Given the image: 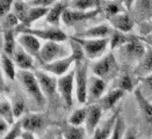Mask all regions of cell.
<instances>
[{
  "mask_svg": "<svg viewBox=\"0 0 152 139\" xmlns=\"http://www.w3.org/2000/svg\"><path fill=\"white\" fill-rule=\"evenodd\" d=\"M30 4L23 1V0H15L14 2V6H13V11L12 12L18 16L19 21L21 25L25 23V21L27 20V16H28V13L30 11Z\"/></svg>",
  "mask_w": 152,
  "mask_h": 139,
  "instance_id": "obj_26",
  "label": "cell"
},
{
  "mask_svg": "<svg viewBox=\"0 0 152 139\" xmlns=\"http://www.w3.org/2000/svg\"><path fill=\"white\" fill-rule=\"evenodd\" d=\"M103 12L106 13V15H107V17L109 19V17H112V16H115V15H117V14H121V13H126V8H124V6L121 4V1L120 0H110V1H108L107 2V5L103 7V9H102Z\"/></svg>",
  "mask_w": 152,
  "mask_h": 139,
  "instance_id": "obj_31",
  "label": "cell"
},
{
  "mask_svg": "<svg viewBox=\"0 0 152 139\" xmlns=\"http://www.w3.org/2000/svg\"><path fill=\"white\" fill-rule=\"evenodd\" d=\"M144 43H145L148 47H150V48L152 49V42H144Z\"/></svg>",
  "mask_w": 152,
  "mask_h": 139,
  "instance_id": "obj_47",
  "label": "cell"
},
{
  "mask_svg": "<svg viewBox=\"0 0 152 139\" xmlns=\"http://www.w3.org/2000/svg\"><path fill=\"white\" fill-rule=\"evenodd\" d=\"M76 90V67L58 78V93L66 107L73 104V92Z\"/></svg>",
  "mask_w": 152,
  "mask_h": 139,
  "instance_id": "obj_7",
  "label": "cell"
},
{
  "mask_svg": "<svg viewBox=\"0 0 152 139\" xmlns=\"http://www.w3.org/2000/svg\"><path fill=\"white\" fill-rule=\"evenodd\" d=\"M130 39V37H128L124 33H121V31H117L115 30L112 35V37L109 38L110 43H109V49L115 50V49H121L128 41Z\"/></svg>",
  "mask_w": 152,
  "mask_h": 139,
  "instance_id": "obj_32",
  "label": "cell"
},
{
  "mask_svg": "<svg viewBox=\"0 0 152 139\" xmlns=\"http://www.w3.org/2000/svg\"><path fill=\"white\" fill-rule=\"evenodd\" d=\"M76 67V95L80 104H87V86H88V65L85 59L77 60Z\"/></svg>",
  "mask_w": 152,
  "mask_h": 139,
  "instance_id": "obj_5",
  "label": "cell"
},
{
  "mask_svg": "<svg viewBox=\"0 0 152 139\" xmlns=\"http://www.w3.org/2000/svg\"><path fill=\"white\" fill-rule=\"evenodd\" d=\"M15 0H0V15L1 19L11 13V9L14 6Z\"/></svg>",
  "mask_w": 152,
  "mask_h": 139,
  "instance_id": "obj_37",
  "label": "cell"
},
{
  "mask_svg": "<svg viewBox=\"0 0 152 139\" xmlns=\"http://www.w3.org/2000/svg\"><path fill=\"white\" fill-rule=\"evenodd\" d=\"M71 55V49L66 48L61 42H53L49 41L45 42L39 51V58L38 60L41 62V65L43 64H50L56 60L63 59L65 57Z\"/></svg>",
  "mask_w": 152,
  "mask_h": 139,
  "instance_id": "obj_4",
  "label": "cell"
},
{
  "mask_svg": "<svg viewBox=\"0 0 152 139\" xmlns=\"http://www.w3.org/2000/svg\"><path fill=\"white\" fill-rule=\"evenodd\" d=\"M146 44L140 39V37H130V39L120 49V51H123L124 56L128 58V60L131 62H138L143 59L145 52H146Z\"/></svg>",
  "mask_w": 152,
  "mask_h": 139,
  "instance_id": "obj_8",
  "label": "cell"
},
{
  "mask_svg": "<svg viewBox=\"0 0 152 139\" xmlns=\"http://www.w3.org/2000/svg\"><path fill=\"white\" fill-rule=\"evenodd\" d=\"M102 113H103V110L99 106V103L87 106V117H86V122H85V127L87 130V133H88L89 137L93 136L94 132L96 131V129L99 127Z\"/></svg>",
  "mask_w": 152,
  "mask_h": 139,
  "instance_id": "obj_13",
  "label": "cell"
},
{
  "mask_svg": "<svg viewBox=\"0 0 152 139\" xmlns=\"http://www.w3.org/2000/svg\"><path fill=\"white\" fill-rule=\"evenodd\" d=\"M19 23H20V21L18 19V16L13 12H11L10 14H7L5 17L1 19V30L13 29L14 27H18Z\"/></svg>",
  "mask_w": 152,
  "mask_h": 139,
  "instance_id": "obj_34",
  "label": "cell"
},
{
  "mask_svg": "<svg viewBox=\"0 0 152 139\" xmlns=\"http://www.w3.org/2000/svg\"><path fill=\"white\" fill-rule=\"evenodd\" d=\"M21 139H36L34 132H30V131H23L22 135H21Z\"/></svg>",
  "mask_w": 152,
  "mask_h": 139,
  "instance_id": "obj_44",
  "label": "cell"
},
{
  "mask_svg": "<svg viewBox=\"0 0 152 139\" xmlns=\"http://www.w3.org/2000/svg\"><path fill=\"white\" fill-rule=\"evenodd\" d=\"M118 88L123 89L124 92H132L134 89V81L132 78L129 74H123L118 79V84H117Z\"/></svg>",
  "mask_w": 152,
  "mask_h": 139,
  "instance_id": "obj_36",
  "label": "cell"
},
{
  "mask_svg": "<svg viewBox=\"0 0 152 139\" xmlns=\"http://www.w3.org/2000/svg\"><path fill=\"white\" fill-rule=\"evenodd\" d=\"M101 11V8H98L94 11L84 12V11H77V9H72L70 7H66V9L63 13L62 22L67 27H71L78 22H83V21H86V20H89V19L96 16L98 14H100Z\"/></svg>",
  "mask_w": 152,
  "mask_h": 139,
  "instance_id": "obj_11",
  "label": "cell"
},
{
  "mask_svg": "<svg viewBox=\"0 0 152 139\" xmlns=\"http://www.w3.org/2000/svg\"><path fill=\"white\" fill-rule=\"evenodd\" d=\"M135 98H136L142 116L148 123L152 124V103L144 96V94L142 93L140 88L135 89Z\"/></svg>",
  "mask_w": 152,
  "mask_h": 139,
  "instance_id": "obj_19",
  "label": "cell"
},
{
  "mask_svg": "<svg viewBox=\"0 0 152 139\" xmlns=\"http://www.w3.org/2000/svg\"><path fill=\"white\" fill-rule=\"evenodd\" d=\"M70 38L81 47L86 58L88 59L102 58L104 52L108 50L110 43L109 38H81L77 36Z\"/></svg>",
  "mask_w": 152,
  "mask_h": 139,
  "instance_id": "obj_1",
  "label": "cell"
},
{
  "mask_svg": "<svg viewBox=\"0 0 152 139\" xmlns=\"http://www.w3.org/2000/svg\"><path fill=\"white\" fill-rule=\"evenodd\" d=\"M107 89V81L99 76H89L88 86H87V106L94 104L101 100Z\"/></svg>",
  "mask_w": 152,
  "mask_h": 139,
  "instance_id": "obj_9",
  "label": "cell"
},
{
  "mask_svg": "<svg viewBox=\"0 0 152 139\" xmlns=\"http://www.w3.org/2000/svg\"><path fill=\"white\" fill-rule=\"evenodd\" d=\"M124 93L126 92L121 88L113 89V90L108 92L107 94H104L103 98L98 103H99V106L102 108L103 111L110 110V109H113L115 106H116V103L123 98Z\"/></svg>",
  "mask_w": 152,
  "mask_h": 139,
  "instance_id": "obj_18",
  "label": "cell"
},
{
  "mask_svg": "<svg viewBox=\"0 0 152 139\" xmlns=\"http://www.w3.org/2000/svg\"><path fill=\"white\" fill-rule=\"evenodd\" d=\"M11 127H12V125L10 123H7L5 119L0 118V135H1V137H4L11 130Z\"/></svg>",
  "mask_w": 152,
  "mask_h": 139,
  "instance_id": "obj_40",
  "label": "cell"
},
{
  "mask_svg": "<svg viewBox=\"0 0 152 139\" xmlns=\"http://www.w3.org/2000/svg\"><path fill=\"white\" fill-rule=\"evenodd\" d=\"M95 1H96V2H98V4L100 5V0H95Z\"/></svg>",
  "mask_w": 152,
  "mask_h": 139,
  "instance_id": "obj_48",
  "label": "cell"
},
{
  "mask_svg": "<svg viewBox=\"0 0 152 139\" xmlns=\"http://www.w3.org/2000/svg\"><path fill=\"white\" fill-rule=\"evenodd\" d=\"M108 21L115 30L124 33V34L130 33L134 28V21L131 20V17L127 13H121V14H117L115 16H112L108 19Z\"/></svg>",
  "mask_w": 152,
  "mask_h": 139,
  "instance_id": "obj_16",
  "label": "cell"
},
{
  "mask_svg": "<svg viewBox=\"0 0 152 139\" xmlns=\"http://www.w3.org/2000/svg\"><path fill=\"white\" fill-rule=\"evenodd\" d=\"M12 59L15 66L20 68V71H31L34 70V57L30 56L28 52H26L19 44L16 47V50L12 56Z\"/></svg>",
  "mask_w": 152,
  "mask_h": 139,
  "instance_id": "obj_14",
  "label": "cell"
},
{
  "mask_svg": "<svg viewBox=\"0 0 152 139\" xmlns=\"http://www.w3.org/2000/svg\"><path fill=\"white\" fill-rule=\"evenodd\" d=\"M12 106L15 118H20L23 115V113H25V102L22 101L21 99L20 100H15L12 103Z\"/></svg>",
  "mask_w": 152,
  "mask_h": 139,
  "instance_id": "obj_38",
  "label": "cell"
},
{
  "mask_svg": "<svg viewBox=\"0 0 152 139\" xmlns=\"http://www.w3.org/2000/svg\"><path fill=\"white\" fill-rule=\"evenodd\" d=\"M115 29L109 25H99L95 27H92L84 33H81L77 37L81 38H110Z\"/></svg>",
  "mask_w": 152,
  "mask_h": 139,
  "instance_id": "obj_17",
  "label": "cell"
},
{
  "mask_svg": "<svg viewBox=\"0 0 152 139\" xmlns=\"http://www.w3.org/2000/svg\"><path fill=\"white\" fill-rule=\"evenodd\" d=\"M126 123H124V119L122 118L121 115L117 116L116 118V122H115L114 129L112 131V135L108 139H123L124 138V135H126Z\"/></svg>",
  "mask_w": 152,
  "mask_h": 139,
  "instance_id": "obj_33",
  "label": "cell"
},
{
  "mask_svg": "<svg viewBox=\"0 0 152 139\" xmlns=\"http://www.w3.org/2000/svg\"><path fill=\"white\" fill-rule=\"evenodd\" d=\"M66 9V6L64 5L63 1H57L53 6H51L49 13L45 16L47 22L51 25L52 27L57 28L62 22V17H63V13Z\"/></svg>",
  "mask_w": 152,
  "mask_h": 139,
  "instance_id": "obj_21",
  "label": "cell"
},
{
  "mask_svg": "<svg viewBox=\"0 0 152 139\" xmlns=\"http://www.w3.org/2000/svg\"><path fill=\"white\" fill-rule=\"evenodd\" d=\"M49 139H64L63 135H62V132H58V133H53V135H51Z\"/></svg>",
  "mask_w": 152,
  "mask_h": 139,
  "instance_id": "obj_45",
  "label": "cell"
},
{
  "mask_svg": "<svg viewBox=\"0 0 152 139\" xmlns=\"http://www.w3.org/2000/svg\"><path fill=\"white\" fill-rule=\"evenodd\" d=\"M58 0H31L29 4L31 6H36V7H48L50 8L51 6H53Z\"/></svg>",
  "mask_w": 152,
  "mask_h": 139,
  "instance_id": "obj_39",
  "label": "cell"
},
{
  "mask_svg": "<svg viewBox=\"0 0 152 139\" xmlns=\"http://www.w3.org/2000/svg\"><path fill=\"white\" fill-rule=\"evenodd\" d=\"M143 42H152V33L151 34H149V35H146V36H142L140 37Z\"/></svg>",
  "mask_w": 152,
  "mask_h": 139,
  "instance_id": "obj_46",
  "label": "cell"
},
{
  "mask_svg": "<svg viewBox=\"0 0 152 139\" xmlns=\"http://www.w3.org/2000/svg\"><path fill=\"white\" fill-rule=\"evenodd\" d=\"M21 124L23 131H30V132H37L41 131L45 127V118L44 116L36 113H29L22 117Z\"/></svg>",
  "mask_w": 152,
  "mask_h": 139,
  "instance_id": "obj_15",
  "label": "cell"
},
{
  "mask_svg": "<svg viewBox=\"0 0 152 139\" xmlns=\"http://www.w3.org/2000/svg\"><path fill=\"white\" fill-rule=\"evenodd\" d=\"M143 81L148 86V88H150L152 90V73L146 76H143Z\"/></svg>",
  "mask_w": 152,
  "mask_h": 139,
  "instance_id": "obj_43",
  "label": "cell"
},
{
  "mask_svg": "<svg viewBox=\"0 0 152 139\" xmlns=\"http://www.w3.org/2000/svg\"><path fill=\"white\" fill-rule=\"evenodd\" d=\"M18 44L26 51L28 52L30 56H33L34 58L38 59L39 58V51L42 48V43L41 39L34 35L30 34H21L18 37Z\"/></svg>",
  "mask_w": 152,
  "mask_h": 139,
  "instance_id": "obj_12",
  "label": "cell"
},
{
  "mask_svg": "<svg viewBox=\"0 0 152 139\" xmlns=\"http://www.w3.org/2000/svg\"><path fill=\"white\" fill-rule=\"evenodd\" d=\"M15 64L13 62L12 57L5 55L4 52L1 53V70L4 71V74L7 79L14 80L16 76V70H15Z\"/></svg>",
  "mask_w": 152,
  "mask_h": 139,
  "instance_id": "obj_27",
  "label": "cell"
},
{
  "mask_svg": "<svg viewBox=\"0 0 152 139\" xmlns=\"http://www.w3.org/2000/svg\"><path fill=\"white\" fill-rule=\"evenodd\" d=\"M86 117H87V107H83V108L76 109L70 115L67 123L75 127H83V124H85L86 122Z\"/></svg>",
  "mask_w": 152,
  "mask_h": 139,
  "instance_id": "obj_30",
  "label": "cell"
},
{
  "mask_svg": "<svg viewBox=\"0 0 152 139\" xmlns=\"http://www.w3.org/2000/svg\"><path fill=\"white\" fill-rule=\"evenodd\" d=\"M16 30L21 34H30L38 37L41 41H53V42H64L67 39V35L64 33L63 30L58 28H45V29H34V28H27L23 25H18Z\"/></svg>",
  "mask_w": 152,
  "mask_h": 139,
  "instance_id": "obj_6",
  "label": "cell"
},
{
  "mask_svg": "<svg viewBox=\"0 0 152 139\" xmlns=\"http://www.w3.org/2000/svg\"><path fill=\"white\" fill-rule=\"evenodd\" d=\"M123 139H138L136 132L134 129H128L126 131V135H124V138Z\"/></svg>",
  "mask_w": 152,
  "mask_h": 139,
  "instance_id": "obj_41",
  "label": "cell"
},
{
  "mask_svg": "<svg viewBox=\"0 0 152 139\" xmlns=\"http://www.w3.org/2000/svg\"><path fill=\"white\" fill-rule=\"evenodd\" d=\"M18 78L25 88L27 94L37 103L39 107H43L45 104V95L43 94L42 88L38 84V80L35 73L31 71H20L18 73Z\"/></svg>",
  "mask_w": 152,
  "mask_h": 139,
  "instance_id": "obj_2",
  "label": "cell"
},
{
  "mask_svg": "<svg viewBox=\"0 0 152 139\" xmlns=\"http://www.w3.org/2000/svg\"><path fill=\"white\" fill-rule=\"evenodd\" d=\"M93 74L103 79L104 81L112 80L118 73V64L116 60L114 52L110 51L106 56L100 58L98 62L92 65Z\"/></svg>",
  "mask_w": 152,
  "mask_h": 139,
  "instance_id": "obj_3",
  "label": "cell"
},
{
  "mask_svg": "<svg viewBox=\"0 0 152 139\" xmlns=\"http://www.w3.org/2000/svg\"><path fill=\"white\" fill-rule=\"evenodd\" d=\"M137 73L143 76H146L152 73V49L150 47L146 48V52H145L143 59L138 63Z\"/></svg>",
  "mask_w": 152,
  "mask_h": 139,
  "instance_id": "obj_24",
  "label": "cell"
},
{
  "mask_svg": "<svg viewBox=\"0 0 152 139\" xmlns=\"http://www.w3.org/2000/svg\"><path fill=\"white\" fill-rule=\"evenodd\" d=\"M64 139H87V130L85 127H75L69 123L62 127L61 130Z\"/></svg>",
  "mask_w": 152,
  "mask_h": 139,
  "instance_id": "obj_22",
  "label": "cell"
},
{
  "mask_svg": "<svg viewBox=\"0 0 152 139\" xmlns=\"http://www.w3.org/2000/svg\"><path fill=\"white\" fill-rule=\"evenodd\" d=\"M107 1H110V0H107Z\"/></svg>",
  "mask_w": 152,
  "mask_h": 139,
  "instance_id": "obj_50",
  "label": "cell"
},
{
  "mask_svg": "<svg viewBox=\"0 0 152 139\" xmlns=\"http://www.w3.org/2000/svg\"><path fill=\"white\" fill-rule=\"evenodd\" d=\"M70 8L77 9V11L89 12V11H94L101 7L95 0H71Z\"/></svg>",
  "mask_w": 152,
  "mask_h": 139,
  "instance_id": "obj_29",
  "label": "cell"
},
{
  "mask_svg": "<svg viewBox=\"0 0 152 139\" xmlns=\"http://www.w3.org/2000/svg\"><path fill=\"white\" fill-rule=\"evenodd\" d=\"M31 6V5H30ZM48 7H36V6H31L30 7V11L28 13V16H27V20L25 21V23L21 25L27 27V28H30V25H33L35 21H37L38 19L43 17V16H47V14L49 13Z\"/></svg>",
  "mask_w": 152,
  "mask_h": 139,
  "instance_id": "obj_25",
  "label": "cell"
},
{
  "mask_svg": "<svg viewBox=\"0 0 152 139\" xmlns=\"http://www.w3.org/2000/svg\"><path fill=\"white\" fill-rule=\"evenodd\" d=\"M121 4L124 6L126 11H131L132 9V6L135 4V0H120Z\"/></svg>",
  "mask_w": 152,
  "mask_h": 139,
  "instance_id": "obj_42",
  "label": "cell"
},
{
  "mask_svg": "<svg viewBox=\"0 0 152 139\" xmlns=\"http://www.w3.org/2000/svg\"><path fill=\"white\" fill-rule=\"evenodd\" d=\"M2 33V41H4V53L12 57L18 47V41L14 37V33L12 29L1 30Z\"/></svg>",
  "mask_w": 152,
  "mask_h": 139,
  "instance_id": "obj_23",
  "label": "cell"
},
{
  "mask_svg": "<svg viewBox=\"0 0 152 139\" xmlns=\"http://www.w3.org/2000/svg\"><path fill=\"white\" fill-rule=\"evenodd\" d=\"M22 132H23V129H22L21 121H16L12 125L11 130L4 137H1V139H18L19 137H21Z\"/></svg>",
  "mask_w": 152,
  "mask_h": 139,
  "instance_id": "obj_35",
  "label": "cell"
},
{
  "mask_svg": "<svg viewBox=\"0 0 152 139\" xmlns=\"http://www.w3.org/2000/svg\"><path fill=\"white\" fill-rule=\"evenodd\" d=\"M34 73L37 78L38 84L45 98H51L56 94V92H58V79L56 78V76L44 70H36Z\"/></svg>",
  "mask_w": 152,
  "mask_h": 139,
  "instance_id": "obj_10",
  "label": "cell"
},
{
  "mask_svg": "<svg viewBox=\"0 0 152 139\" xmlns=\"http://www.w3.org/2000/svg\"><path fill=\"white\" fill-rule=\"evenodd\" d=\"M120 115V109H117L114 113V115L103 124L101 127H99L96 129V131L94 132L93 136H91L87 139H108L112 135V131L114 129L115 122H116V118L117 116Z\"/></svg>",
  "mask_w": 152,
  "mask_h": 139,
  "instance_id": "obj_20",
  "label": "cell"
},
{
  "mask_svg": "<svg viewBox=\"0 0 152 139\" xmlns=\"http://www.w3.org/2000/svg\"><path fill=\"white\" fill-rule=\"evenodd\" d=\"M0 118L5 119L11 125L15 123V116L13 111L12 103L7 101L5 98H1V101H0Z\"/></svg>",
  "mask_w": 152,
  "mask_h": 139,
  "instance_id": "obj_28",
  "label": "cell"
},
{
  "mask_svg": "<svg viewBox=\"0 0 152 139\" xmlns=\"http://www.w3.org/2000/svg\"><path fill=\"white\" fill-rule=\"evenodd\" d=\"M23 1H27V2H30L31 0H23Z\"/></svg>",
  "mask_w": 152,
  "mask_h": 139,
  "instance_id": "obj_49",
  "label": "cell"
}]
</instances>
